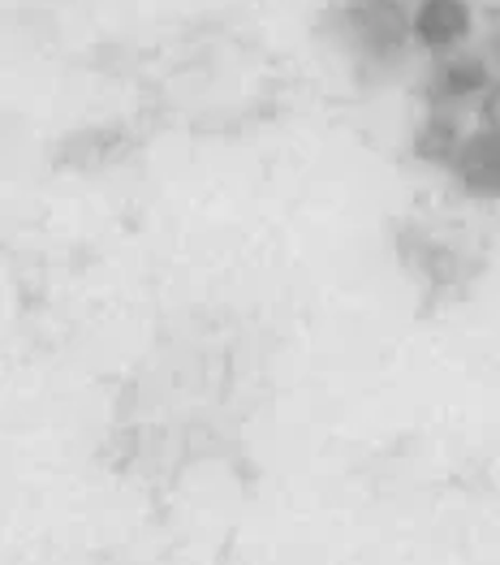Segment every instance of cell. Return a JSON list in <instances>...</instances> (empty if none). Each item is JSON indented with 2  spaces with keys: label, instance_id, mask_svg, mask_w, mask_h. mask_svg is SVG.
I'll return each instance as SVG.
<instances>
[{
  "label": "cell",
  "instance_id": "cell-3",
  "mask_svg": "<svg viewBox=\"0 0 500 565\" xmlns=\"http://www.w3.org/2000/svg\"><path fill=\"white\" fill-rule=\"evenodd\" d=\"M470 0H414V44L449 56L470 40Z\"/></svg>",
  "mask_w": 500,
  "mask_h": 565
},
{
  "label": "cell",
  "instance_id": "cell-2",
  "mask_svg": "<svg viewBox=\"0 0 500 565\" xmlns=\"http://www.w3.org/2000/svg\"><path fill=\"white\" fill-rule=\"evenodd\" d=\"M492 61L479 56V52H449L440 56V65L432 70V83H427V99L432 108H457L466 99H483L492 92Z\"/></svg>",
  "mask_w": 500,
  "mask_h": 565
},
{
  "label": "cell",
  "instance_id": "cell-6",
  "mask_svg": "<svg viewBox=\"0 0 500 565\" xmlns=\"http://www.w3.org/2000/svg\"><path fill=\"white\" fill-rule=\"evenodd\" d=\"M479 126L500 135V78L492 83V92L483 95V104H479Z\"/></svg>",
  "mask_w": 500,
  "mask_h": 565
},
{
  "label": "cell",
  "instance_id": "cell-1",
  "mask_svg": "<svg viewBox=\"0 0 500 565\" xmlns=\"http://www.w3.org/2000/svg\"><path fill=\"white\" fill-rule=\"evenodd\" d=\"M345 31L366 61L389 65L414 40V4L409 0H345Z\"/></svg>",
  "mask_w": 500,
  "mask_h": 565
},
{
  "label": "cell",
  "instance_id": "cell-4",
  "mask_svg": "<svg viewBox=\"0 0 500 565\" xmlns=\"http://www.w3.org/2000/svg\"><path fill=\"white\" fill-rule=\"evenodd\" d=\"M449 173H454L457 190H466L475 199H500V135L483 130V126L470 130L457 147Z\"/></svg>",
  "mask_w": 500,
  "mask_h": 565
},
{
  "label": "cell",
  "instance_id": "cell-7",
  "mask_svg": "<svg viewBox=\"0 0 500 565\" xmlns=\"http://www.w3.org/2000/svg\"><path fill=\"white\" fill-rule=\"evenodd\" d=\"M488 61H492V65L500 70V26L492 31V35H488Z\"/></svg>",
  "mask_w": 500,
  "mask_h": 565
},
{
  "label": "cell",
  "instance_id": "cell-5",
  "mask_svg": "<svg viewBox=\"0 0 500 565\" xmlns=\"http://www.w3.org/2000/svg\"><path fill=\"white\" fill-rule=\"evenodd\" d=\"M461 126H457L454 108H432L423 117V126L414 130V156L423 164H454L457 147H461Z\"/></svg>",
  "mask_w": 500,
  "mask_h": 565
}]
</instances>
